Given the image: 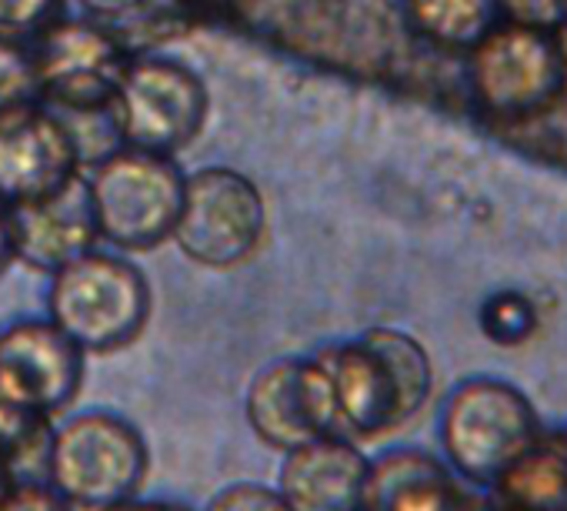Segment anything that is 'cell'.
Returning a JSON list of instances; mask_svg holds the SVG:
<instances>
[{
  "label": "cell",
  "mask_w": 567,
  "mask_h": 511,
  "mask_svg": "<svg viewBox=\"0 0 567 511\" xmlns=\"http://www.w3.org/2000/svg\"><path fill=\"white\" fill-rule=\"evenodd\" d=\"M341 425L354 435H384L411 421L431 395L427 351L404 331L374 328L341 345L328 361Z\"/></svg>",
  "instance_id": "obj_1"
},
{
  "label": "cell",
  "mask_w": 567,
  "mask_h": 511,
  "mask_svg": "<svg viewBox=\"0 0 567 511\" xmlns=\"http://www.w3.org/2000/svg\"><path fill=\"white\" fill-rule=\"evenodd\" d=\"M147 275L111 251H84L51 275V321L84 351L107 355L141 338L151 318Z\"/></svg>",
  "instance_id": "obj_2"
},
{
  "label": "cell",
  "mask_w": 567,
  "mask_h": 511,
  "mask_svg": "<svg viewBox=\"0 0 567 511\" xmlns=\"http://www.w3.org/2000/svg\"><path fill=\"white\" fill-rule=\"evenodd\" d=\"M97 237L117 251H154L171 241L184 174L171 154L117 147L91 167L87 177Z\"/></svg>",
  "instance_id": "obj_3"
},
{
  "label": "cell",
  "mask_w": 567,
  "mask_h": 511,
  "mask_svg": "<svg viewBox=\"0 0 567 511\" xmlns=\"http://www.w3.org/2000/svg\"><path fill=\"white\" fill-rule=\"evenodd\" d=\"M51 488L87 511H114L134 501L147 474L141 431L111 411H84L64 421L48 448Z\"/></svg>",
  "instance_id": "obj_4"
},
{
  "label": "cell",
  "mask_w": 567,
  "mask_h": 511,
  "mask_svg": "<svg viewBox=\"0 0 567 511\" xmlns=\"http://www.w3.org/2000/svg\"><path fill=\"white\" fill-rule=\"evenodd\" d=\"M210 94L200 74L164 54H131L117 78L124 147L177 154L207 124Z\"/></svg>",
  "instance_id": "obj_5"
},
{
  "label": "cell",
  "mask_w": 567,
  "mask_h": 511,
  "mask_svg": "<svg viewBox=\"0 0 567 511\" xmlns=\"http://www.w3.org/2000/svg\"><path fill=\"white\" fill-rule=\"evenodd\" d=\"M267 204L250 177L234 167H200L184 177L181 214L171 241L200 268H237L260 247Z\"/></svg>",
  "instance_id": "obj_6"
},
{
  "label": "cell",
  "mask_w": 567,
  "mask_h": 511,
  "mask_svg": "<svg viewBox=\"0 0 567 511\" xmlns=\"http://www.w3.org/2000/svg\"><path fill=\"white\" fill-rule=\"evenodd\" d=\"M441 431L451 464L471 481H497L537 444L530 401L494 378L464 381L447 401Z\"/></svg>",
  "instance_id": "obj_7"
},
{
  "label": "cell",
  "mask_w": 567,
  "mask_h": 511,
  "mask_svg": "<svg viewBox=\"0 0 567 511\" xmlns=\"http://www.w3.org/2000/svg\"><path fill=\"white\" fill-rule=\"evenodd\" d=\"M244 408L254 435L280 451L334 435L341 425L331 371L315 358H284L257 371Z\"/></svg>",
  "instance_id": "obj_8"
},
{
  "label": "cell",
  "mask_w": 567,
  "mask_h": 511,
  "mask_svg": "<svg viewBox=\"0 0 567 511\" xmlns=\"http://www.w3.org/2000/svg\"><path fill=\"white\" fill-rule=\"evenodd\" d=\"M564 81V54L544 28H501L474 44L471 84L477 101L501 114L520 117L544 108Z\"/></svg>",
  "instance_id": "obj_9"
},
{
  "label": "cell",
  "mask_w": 567,
  "mask_h": 511,
  "mask_svg": "<svg viewBox=\"0 0 567 511\" xmlns=\"http://www.w3.org/2000/svg\"><path fill=\"white\" fill-rule=\"evenodd\" d=\"M84 351L54 321H18L0 331V401L51 418L84 385Z\"/></svg>",
  "instance_id": "obj_10"
},
{
  "label": "cell",
  "mask_w": 567,
  "mask_h": 511,
  "mask_svg": "<svg viewBox=\"0 0 567 511\" xmlns=\"http://www.w3.org/2000/svg\"><path fill=\"white\" fill-rule=\"evenodd\" d=\"M84 174L78 141L41 101L0 114V201L8 207L48 197Z\"/></svg>",
  "instance_id": "obj_11"
},
{
  "label": "cell",
  "mask_w": 567,
  "mask_h": 511,
  "mask_svg": "<svg viewBox=\"0 0 567 511\" xmlns=\"http://www.w3.org/2000/svg\"><path fill=\"white\" fill-rule=\"evenodd\" d=\"M11 224L18 262L34 272L54 275L58 268L91 251L97 241L87 177L78 174L61 191L11 207Z\"/></svg>",
  "instance_id": "obj_12"
},
{
  "label": "cell",
  "mask_w": 567,
  "mask_h": 511,
  "mask_svg": "<svg viewBox=\"0 0 567 511\" xmlns=\"http://www.w3.org/2000/svg\"><path fill=\"white\" fill-rule=\"evenodd\" d=\"M368 471V458L351 441L324 435L288 451L277 491L291 511H361Z\"/></svg>",
  "instance_id": "obj_13"
},
{
  "label": "cell",
  "mask_w": 567,
  "mask_h": 511,
  "mask_svg": "<svg viewBox=\"0 0 567 511\" xmlns=\"http://www.w3.org/2000/svg\"><path fill=\"white\" fill-rule=\"evenodd\" d=\"M361 511H471L451 474L421 451H394L371 464Z\"/></svg>",
  "instance_id": "obj_14"
},
{
  "label": "cell",
  "mask_w": 567,
  "mask_h": 511,
  "mask_svg": "<svg viewBox=\"0 0 567 511\" xmlns=\"http://www.w3.org/2000/svg\"><path fill=\"white\" fill-rule=\"evenodd\" d=\"M497 484L507 511H567V454L534 444Z\"/></svg>",
  "instance_id": "obj_15"
},
{
  "label": "cell",
  "mask_w": 567,
  "mask_h": 511,
  "mask_svg": "<svg viewBox=\"0 0 567 511\" xmlns=\"http://www.w3.org/2000/svg\"><path fill=\"white\" fill-rule=\"evenodd\" d=\"M411 28L441 48H474L497 14V0H404Z\"/></svg>",
  "instance_id": "obj_16"
},
{
  "label": "cell",
  "mask_w": 567,
  "mask_h": 511,
  "mask_svg": "<svg viewBox=\"0 0 567 511\" xmlns=\"http://www.w3.org/2000/svg\"><path fill=\"white\" fill-rule=\"evenodd\" d=\"M41 98V74L31 41L0 38V114Z\"/></svg>",
  "instance_id": "obj_17"
},
{
  "label": "cell",
  "mask_w": 567,
  "mask_h": 511,
  "mask_svg": "<svg viewBox=\"0 0 567 511\" xmlns=\"http://www.w3.org/2000/svg\"><path fill=\"white\" fill-rule=\"evenodd\" d=\"M481 328L497 345H520V341H527L534 335L537 315H534V305L524 295L504 292V295H494L481 308Z\"/></svg>",
  "instance_id": "obj_18"
},
{
  "label": "cell",
  "mask_w": 567,
  "mask_h": 511,
  "mask_svg": "<svg viewBox=\"0 0 567 511\" xmlns=\"http://www.w3.org/2000/svg\"><path fill=\"white\" fill-rule=\"evenodd\" d=\"M64 18V0H0V38L31 41Z\"/></svg>",
  "instance_id": "obj_19"
},
{
  "label": "cell",
  "mask_w": 567,
  "mask_h": 511,
  "mask_svg": "<svg viewBox=\"0 0 567 511\" xmlns=\"http://www.w3.org/2000/svg\"><path fill=\"white\" fill-rule=\"evenodd\" d=\"M207 511H291L284 504L280 491H270L264 484H234L224 488Z\"/></svg>",
  "instance_id": "obj_20"
},
{
  "label": "cell",
  "mask_w": 567,
  "mask_h": 511,
  "mask_svg": "<svg viewBox=\"0 0 567 511\" xmlns=\"http://www.w3.org/2000/svg\"><path fill=\"white\" fill-rule=\"evenodd\" d=\"M0 511H71V504L54 488L11 484L8 494L0 498Z\"/></svg>",
  "instance_id": "obj_21"
},
{
  "label": "cell",
  "mask_w": 567,
  "mask_h": 511,
  "mask_svg": "<svg viewBox=\"0 0 567 511\" xmlns=\"http://www.w3.org/2000/svg\"><path fill=\"white\" fill-rule=\"evenodd\" d=\"M517 24L527 28H550L567 14V0H497Z\"/></svg>",
  "instance_id": "obj_22"
},
{
  "label": "cell",
  "mask_w": 567,
  "mask_h": 511,
  "mask_svg": "<svg viewBox=\"0 0 567 511\" xmlns=\"http://www.w3.org/2000/svg\"><path fill=\"white\" fill-rule=\"evenodd\" d=\"M78 4L94 18H124V14H137L147 0H78Z\"/></svg>",
  "instance_id": "obj_23"
},
{
  "label": "cell",
  "mask_w": 567,
  "mask_h": 511,
  "mask_svg": "<svg viewBox=\"0 0 567 511\" xmlns=\"http://www.w3.org/2000/svg\"><path fill=\"white\" fill-rule=\"evenodd\" d=\"M18 262L14 251V224H11V207L0 201V275Z\"/></svg>",
  "instance_id": "obj_24"
},
{
  "label": "cell",
  "mask_w": 567,
  "mask_h": 511,
  "mask_svg": "<svg viewBox=\"0 0 567 511\" xmlns=\"http://www.w3.org/2000/svg\"><path fill=\"white\" fill-rule=\"evenodd\" d=\"M184 8H190V11H210V14H220V11H237V8H244L247 0H181Z\"/></svg>",
  "instance_id": "obj_25"
},
{
  "label": "cell",
  "mask_w": 567,
  "mask_h": 511,
  "mask_svg": "<svg viewBox=\"0 0 567 511\" xmlns=\"http://www.w3.org/2000/svg\"><path fill=\"white\" fill-rule=\"evenodd\" d=\"M8 488H11V474H8V461L0 458V498L8 494Z\"/></svg>",
  "instance_id": "obj_26"
},
{
  "label": "cell",
  "mask_w": 567,
  "mask_h": 511,
  "mask_svg": "<svg viewBox=\"0 0 567 511\" xmlns=\"http://www.w3.org/2000/svg\"><path fill=\"white\" fill-rule=\"evenodd\" d=\"M144 511H167V508H144Z\"/></svg>",
  "instance_id": "obj_27"
}]
</instances>
